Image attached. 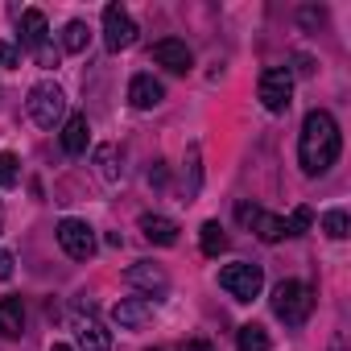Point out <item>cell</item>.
I'll use <instances>...</instances> for the list:
<instances>
[{
    "label": "cell",
    "instance_id": "obj_1",
    "mask_svg": "<svg viewBox=\"0 0 351 351\" xmlns=\"http://www.w3.org/2000/svg\"><path fill=\"white\" fill-rule=\"evenodd\" d=\"M339 149H343V136H339V124L330 112L314 108L306 112L302 120V141H298V161L306 173H326L335 161H339Z\"/></svg>",
    "mask_w": 351,
    "mask_h": 351
},
{
    "label": "cell",
    "instance_id": "obj_2",
    "mask_svg": "<svg viewBox=\"0 0 351 351\" xmlns=\"http://www.w3.org/2000/svg\"><path fill=\"white\" fill-rule=\"evenodd\" d=\"M310 310H314L310 285H302V281H281V285L273 289V314H277L285 326H302V322L310 318Z\"/></svg>",
    "mask_w": 351,
    "mask_h": 351
},
{
    "label": "cell",
    "instance_id": "obj_3",
    "mask_svg": "<svg viewBox=\"0 0 351 351\" xmlns=\"http://www.w3.org/2000/svg\"><path fill=\"white\" fill-rule=\"evenodd\" d=\"M62 112H66V95H62L58 83L42 79V83L29 87V116H34L42 128H54V124L62 120Z\"/></svg>",
    "mask_w": 351,
    "mask_h": 351
},
{
    "label": "cell",
    "instance_id": "obj_4",
    "mask_svg": "<svg viewBox=\"0 0 351 351\" xmlns=\"http://www.w3.org/2000/svg\"><path fill=\"white\" fill-rule=\"evenodd\" d=\"M21 46L34 50L42 66H58V50H50V29H46V13L42 9H25L21 13Z\"/></svg>",
    "mask_w": 351,
    "mask_h": 351
},
{
    "label": "cell",
    "instance_id": "obj_5",
    "mask_svg": "<svg viewBox=\"0 0 351 351\" xmlns=\"http://www.w3.org/2000/svg\"><path fill=\"white\" fill-rule=\"evenodd\" d=\"M219 285H223L236 302H252V298L265 289V269H261V265H248V261L228 265V269L219 273Z\"/></svg>",
    "mask_w": 351,
    "mask_h": 351
},
{
    "label": "cell",
    "instance_id": "obj_6",
    "mask_svg": "<svg viewBox=\"0 0 351 351\" xmlns=\"http://www.w3.org/2000/svg\"><path fill=\"white\" fill-rule=\"evenodd\" d=\"M293 99V71L289 66H269L261 75V104L269 112H285Z\"/></svg>",
    "mask_w": 351,
    "mask_h": 351
},
{
    "label": "cell",
    "instance_id": "obj_7",
    "mask_svg": "<svg viewBox=\"0 0 351 351\" xmlns=\"http://www.w3.org/2000/svg\"><path fill=\"white\" fill-rule=\"evenodd\" d=\"M136 42V21L120 9V5H108L104 9V46L112 50V54H120V50H128Z\"/></svg>",
    "mask_w": 351,
    "mask_h": 351
},
{
    "label": "cell",
    "instance_id": "obj_8",
    "mask_svg": "<svg viewBox=\"0 0 351 351\" xmlns=\"http://www.w3.org/2000/svg\"><path fill=\"white\" fill-rule=\"evenodd\" d=\"M58 244H62V252L75 256V261H91V256H95V232H91L83 219H62V223H58Z\"/></svg>",
    "mask_w": 351,
    "mask_h": 351
},
{
    "label": "cell",
    "instance_id": "obj_9",
    "mask_svg": "<svg viewBox=\"0 0 351 351\" xmlns=\"http://www.w3.org/2000/svg\"><path fill=\"white\" fill-rule=\"evenodd\" d=\"M236 215H240V223H244V228H252L265 244L285 240V219H281V215H269V211H261V207H252V203H240V207H236Z\"/></svg>",
    "mask_w": 351,
    "mask_h": 351
},
{
    "label": "cell",
    "instance_id": "obj_10",
    "mask_svg": "<svg viewBox=\"0 0 351 351\" xmlns=\"http://www.w3.org/2000/svg\"><path fill=\"white\" fill-rule=\"evenodd\" d=\"M75 339H79V351H112V335L99 326V318H91V310H75Z\"/></svg>",
    "mask_w": 351,
    "mask_h": 351
},
{
    "label": "cell",
    "instance_id": "obj_11",
    "mask_svg": "<svg viewBox=\"0 0 351 351\" xmlns=\"http://www.w3.org/2000/svg\"><path fill=\"white\" fill-rule=\"evenodd\" d=\"M124 281L128 285H136V289H145V293H165L169 289V277H165V269H157V265H149V261H136V265H128L124 269Z\"/></svg>",
    "mask_w": 351,
    "mask_h": 351
},
{
    "label": "cell",
    "instance_id": "obj_12",
    "mask_svg": "<svg viewBox=\"0 0 351 351\" xmlns=\"http://www.w3.org/2000/svg\"><path fill=\"white\" fill-rule=\"evenodd\" d=\"M153 62H161L165 71H173V75H186L191 71V50H186V42H178V38H165V42H157L153 46Z\"/></svg>",
    "mask_w": 351,
    "mask_h": 351
},
{
    "label": "cell",
    "instance_id": "obj_13",
    "mask_svg": "<svg viewBox=\"0 0 351 351\" xmlns=\"http://www.w3.org/2000/svg\"><path fill=\"white\" fill-rule=\"evenodd\" d=\"M112 318H116V326H124V330H141V326L153 318V306H149L145 298H120V302L112 306Z\"/></svg>",
    "mask_w": 351,
    "mask_h": 351
},
{
    "label": "cell",
    "instance_id": "obj_14",
    "mask_svg": "<svg viewBox=\"0 0 351 351\" xmlns=\"http://www.w3.org/2000/svg\"><path fill=\"white\" fill-rule=\"evenodd\" d=\"M161 83L153 79V75H136L132 83H128V104L132 108H141V112H149V108H157L161 104Z\"/></svg>",
    "mask_w": 351,
    "mask_h": 351
},
{
    "label": "cell",
    "instance_id": "obj_15",
    "mask_svg": "<svg viewBox=\"0 0 351 351\" xmlns=\"http://www.w3.org/2000/svg\"><path fill=\"white\" fill-rule=\"evenodd\" d=\"M141 232H145L149 244H161V248L178 244V223L165 219V215H141Z\"/></svg>",
    "mask_w": 351,
    "mask_h": 351
},
{
    "label": "cell",
    "instance_id": "obj_16",
    "mask_svg": "<svg viewBox=\"0 0 351 351\" xmlns=\"http://www.w3.org/2000/svg\"><path fill=\"white\" fill-rule=\"evenodd\" d=\"M21 330H25V302L21 298H0V335L21 339Z\"/></svg>",
    "mask_w": 351,
    "mask_h": 351
},
{
    "label": "cell",
    "instance_id": "obj_17",
    "mask_svg": "<svg viewBox=\"0 0 351 351\" xmlns=\"http://www.w3.org/2000/svg\"><path fill=\"white\" fill-rule=\"evenodd\" d=\"M87 141H91L87 116H71V120L62 124V149H66L71 157H79V153H87Z\"/></svg>",
    "mask_w": 351,
    "mask_h": 351
},
{
    "label": "cell",
    "instance_id": "obj_18",
    "mask_svg": "<svg viewBox=\"0 0 351 351\" xmlns=\"http://www.w3.org/2000/svg\"><path fill=\"white\" fill-rule=\"evenodd\" d=\"M95 173H99L108 186H116V182H120L124 165H116V145H99V149H95Z\"/></svg>",
    "mask_w": 351,
    "mask_h": 351
},
{
    "label": "cell",
    "instance_id": "obj_19",
    "mask_svg": "<svg viewBox=\"0 0 351 351\" xmlns=\"http://www.w3.org/2000/svg\"><path fill=\"white\" fill-rule=\"evenodd\" d=\"M236 351H269V330H265L261 322L240 326V335H236Z\"/></svg>",
    "mask_w": 351,
    "mask_h": 351
},
{
    "label": "cell",
    "instance_id": "obj_20",
    "mask_svg": "<svg viewBox=\"0 0 351 351\" xmlns=\"http://www.w3.org/2000/svg\"><path fill=\"white\" fill-rule=\"evenodd\" d=\"M203 252H207V256L228 252V236H223V228H219L215 219H207V223H203Z\"/></svg>",
    "mask_w": 351,
    "mask_h": 351
},
{
    "label": "cell",
    "instance_id": "obj_21",
    "mask_svg": "<svg viewBox=\"0 0 351 351\" xmlns=\"http://www.w3.org/2000/svg\"><path fill=\"white\" fill-rule=\"evenodd\" d=\"M62 50H66V54H83V50H87V25H83V21H71V25L62 29Z\"/></svg>",
    "mask_w": 351,
    "mask_h": 351
},
{
    "label": "cell",
    "instance_id": "obj_22",
    "mask_svg": "<svg viewBox=\"0 0 351 351\" xmlns=\"http://www.w3.org/2000/svg\"><path fill=\"white\" fill-rule=\"evenodd\" d=\"M310 223H314V211H310V207H298V211L285 219V236H306Z\"/></svg>",
    "mask_w": 351,
    "mask_h": 351
},
{
    "label": "cell",
    "instance_id": "obj_23",
    "mask_svg": "<svg viewBox=\"0 0 351 351\" xmlns=\"http://www.w3.org/2000/svg\"><path fill=\"white\" fill-rule=\"evenodd\" d=\"M322 232L330 240H347V211H326L322 215Z\"/></svg>",
    "mask_w": 351,
    "mask_h": 351
},
{
    "label": "cell",
    "instance_id": "obj_24",
    "mask_svg": "<svg viewBox=\"0 0 351 351\" xmlns=\"http://www.w3.org/2000/svg\"><path fill=\"white\" fill-rule=\"evenodd\" d=\"M21 169H17V157L13 153H0V186H17Z\"/></svg>",
    "mask_w": 351,
    "mask_h": 351
},
{
    "label": "cell",
    "instance_id": "obj_25",
    "mask_svg": "<svg viewBox=\"0 0 351 351\" xmlns=\"http://www.w3.org/2000/svg\"><path fill=\"white\" fill-rule=\"evenodd\" d=\"M0 66H21V50L9 46V42H0Z\"/></svg>",
    "mask_w": 351,
    "mask_h": 351
},
{
    "label": "cell",
    "instance_id": "obj_26",
    "mask_svg": "<svg viewBox=\"0 0 351 351\" xmlns=\"http://www.w3.org/2000/svg\"><path fill=\"white\" fill-rule=\"evenodd\" d=\"M199 191V145H191V195Z\"/></svg>",
    "mask_w": 351,
    "mask_h": 351
},
{
    "label": "cell",
    "instance_id": "obj_27",
    "mask_svg": "<svg viewBox=\"0 0 351 351\" xmlns=\"http://www.w3.org/2000/svg\"><path fill=\"white\" fill-rule=\"evenodd\" d=\"M178 351H215V347H211L207 339H182V347H178Z\"/></svg>",
    "mask_w": 351,
    "mask_h": 351
},
{
    "label": "cell",
    "instance_id": "obj_28",
    "mask_svg": "<svg viewBox=\"0 0 351 351\" xmlns=\"http://www.w3.org/2000/svg\"><path fill=\"white\" fill-rule=\"evenodd\" d=\"M9 277H13V256L0 248V281H9Z\"/></svg>",
    "mask_w": 351,
    "mask_h": 351
},
{
    "label": "cell",
    "instance_id": "obj_29",
    "mask_svg": "<svg viewBox=\"0 0 351 351\" xmlns=\"http://www.w3.org/2000/svg\"><path fill=\"white\" fill-rule=\"evenodd\" d=\"M50 351H75V347H66V343H54V347H50Z\"/></svg>",
    "mask_w": 351,
    "mask_h": 351
},
{
    "label": "cell",
    "instance_id": "obj_30",
    "mask_svg": "<svg viewBox=\"0 0 351 351\" xmlns=\"http://www.w3.org/2000/svg\"><path fill=\"white\" fill-rule=\"evenodd\" d=\"M0 232H5V211H0Z\"/></svg>",
    "mask_w": 351,
    "mask_h": 351
},
{
    "label": "cell",
    "instance_id": "obj_31",
    "mask_svg": "<svg viewBox=\"0 0 351 351\" xmlns=\"http://www.w3.org/2000/svg\"><path fill=\"white\" fill-rule=\"evenodd\" d=\"M149 351H161V347H149Z\"/></svg>",
    "mask_w": 351,
    "mask_h": 351
}]
</instances>
